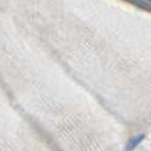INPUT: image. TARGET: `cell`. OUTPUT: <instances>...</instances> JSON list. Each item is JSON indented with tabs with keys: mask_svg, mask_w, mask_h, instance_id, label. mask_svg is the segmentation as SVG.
Returning <instances> with one entry per match:
<instances>
[{
	"mask_svg": "<svg viewBox=\"0 0 151 151\" xmlns=\"http://www.w3.org/2000/svg\"><path fill=\"white\" fill-rule=\"evenodd\" d=\"M143 140H144V134H137V136H134V137H132V139L127 141L124 151H134L137 147L140 146V143Z\"/></svg>",
	"mask_w": 151,
	"mask_h": 151,
	"instance_id": "cell-1",
	"label": "cell"
},
{
	"mask_svg": "<svg viewBox=\"0 0 151 151\" xmlns=\"http://www.w3.org/2000/svg\"><path fill=\"white\" fill-rule=\"evenodd\" d=\"M150 1H151V0H150Z\"/></svg>",
	"mask_w": 151,
	"mask_h": 151,
	"instance_id": "cell-2",
	"label": "cell"
}]
</instances>
